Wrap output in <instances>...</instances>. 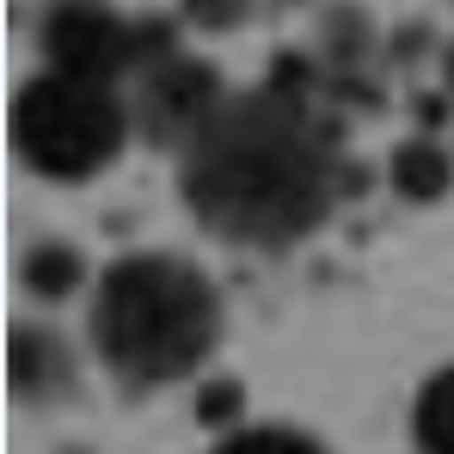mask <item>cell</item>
Here are the masks:
<instances>
[{"label": "cell", "mask_w": 454, "mask_h": 454, "mask_svg": "<svg viewBox=\"0 0 454 454\" xmlns=\"http://www.w3.org/2000/svg\"><path fill=\"white\" fill-rule=\"evenodd\" d=\"M319 92L325 86L301 68L227 92L203 136L178 153V197L203 233L252 252H283L338 209L350 166Z\"/></svg>", "instance_id": "cell-1"}, {"label": "cell", "mask_w": 454, "mask_h": 454, "mask_svg": "<svg viewBox=\"0 0 454 454\" xmlns=\"http://www.w3.org/2000/svg\"><path fill=\"white\" fill-rule=\"evenodd\" d=\"M86 338L117 387L191 380L222 344V289L184 252H123L92 277Z\"/></svg>", "instance_id": "cell-2"}, {"label": "cell", "mask_w": 454, "mask_h": 454, "mask_svg": "<svg viewBox=\"0 0 454 454\" xmlns=\"http://www.w3.org/2000/svg\"><path fill=\"white\" fill-rule=\"evenodd\" d=\"M6 136L37 178L80 184L123 160L136 136V111H129V92L111 80L43 68V74L19 80V92L6 105Z\"/></svg>", "instance_id": "cell-3"}, {"label": "cell", "mask_w": 454, "mask_h": 454, "mask_svg": "<svg viewBox=\"0 0 454 454\" xmlns=\"http://www.w3.org/2000/svg\"><path fill=\"white\" fill-rule=\"evenodd\" d=\"M178 37L166 25L129 19L117 0H50L37 19V50L56 74H86V80H136L142 62L172 50Z\"/></svg>", "instance_id": "cell-4"}, {"label": "cell", "mask_w": 454, "mask_h": 454, "mask_svg": "<svg viewBox=\"0 0 454 454\" xmlns=\"http://www.w3.org/2000/svg\"><path fill=\"white\" fill-rule=\"evenodd\" d=\"M227 105V80L215 62L191 56V50H160L153 62H142L136 74V92H129V111H136V136L153 142L166 153H184L203 123Z\"/></svg>", "instance_id": "cell-5"}, {"label": "cell", "mask_w": 454, "mask_h": 454, "mask_svg": "<svg viewBox=\"0 0 454 454\" xmlns=\"http://www.w3.org/2000/svg\"><path fill=\"white\" fill-rule=\"evenodd\" d=\"M6 387H12V399L31 405V411H56V405H68L74 387H80L74 344H68L56 325L12 319V332H6Z\"/></svg>", "instance_id": "cell-6"}, {"label": "cell", "mask_w": 454, "mask_h": 454, "mask_svg": "<svg viewBox=\"0 0 454 454\" xmlns=\"http://www.w3.org/2000/svg\"><path fill=\"white\" fill-rule=\"evenodd\" d=\"M387 56L375 19L363 6H332L325 25H319V86L338 98V92H369L375 68Z\"/></svg>", "instance_id": "cell-7"}, {"label": "cell", "mask_w": 454, "mask_h": 454, "mask_svg": "<svg viewBox=\"0 0 454 454\" xmlns=\"http://www.w3.org/2000/svg\"><path fill=\"white\" fill-rule=\"evenodd\" d=\"M92 283V264H86V252H80L74 239H62V233H37L25 252H19V289L31 295V301H68Z\"/></svg>", "instance_id": "cell-8"}, {"label": "cell", "mask_w": 454, "mask_h": 454, "mask_svg": "<svg viewBox=\"0 0 454 454\" xmlns=\"http://www.w3.org/2000/svg\"><path fill=\"white\" fill-rule=\"evenodd\" d=\"M387 184L399 191V203H442L454 191V153L436 136H405L387 153Z\"/></svg>", "instance_id": "cell-9"}, {"label": "cell", "mask_w": 454, "mask_h": 454, "mask_svg": "<svg viewBox=\"0 0 454 454\" xmlns=\"http://www.w3.org/2000/svg\"><path fill=\"white\" fill-rule=\"evenodd\" d=\"M411 442H418V454H454V363H442L418 387V399H411Z\"/></svg>", "instance_id": "cell-10"}, {"label": "cell", "mask_w": 454, "mask_h": 454, "mask_svg": "<svg viewBox=\"0 0 454 454\" xmlns=\"http://www.w3.org/2000/svg\"><path fill=\"white\" fill-rule=\"evenodd\" d=\"M209 454H332V449L307 430H289V424H233Z\"/></svg>", "instance_id": "cell-11"}, {"label": "cell", "mask_w": 454, "mask_h": 454, "mask_svg": "<svg viewBox=\"0 0 454 454\" xmlns=\"http://www.w3.org/2000/svg\"><path fill=\"white\" fill-rule=\"evenodd\" d=\"M252 12H258V0H178V19L191 31H209V37L252 25Z\"/></svg>", "instance_id": "cell-12"}, {"label": "cell", "mask_w": 454, "mask_h": 454, "mask_svg": "<svg viewBox=\"0 0 454 454\" xmlns=\"http://www.w3.org/2000/svg\"><path fill=\"white\" fill-rule=\"evenodd\" d=\"M442 80H449V98H454V43L442 50Z\"/></svg>", "instance_id": "cell-13"}, {"label": "cell", "mask_w": 454, "mask_h": 454, "mask_svg": "<svg viewBox=\"0 0 454 454\" xmlns=\"http://www.w3.org/2000/svg\"><path fill=\"white\" fill-rule=\"evenodd\" d=\"M277 6H313V0H277Z\"/></svg>", "instance_id": "cell-14"}]
</instances>
